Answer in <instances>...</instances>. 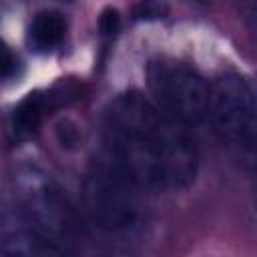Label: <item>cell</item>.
Listing matches in <instances>:
<instances>
[{
	"label": "cell",
	"instance_id": "obj_1",
	"mask_svg": "<svg viewBox=\"0 0 257 257\" xmlns=\"http://www.w3.org/2000/svg\"><path fill=\"white\" fill-rule=\"evenodd\" d=\"M110 161L141 189H185L199 169L187 124L161 112L143 94H120L106 112Z\"/></svg>",
	"mask_w": 257,
	"mask_h": 257
},
{
	"label": "cell",
	"instance_id": "obj_2",
	"mask_svg": "<svg viewBox=\"0 0 257 257\" xmlns=\"http://www.w3.org/2000/svg\"><path fill=\"white\" fill-rule=\"evenodd\" d=\"M16 213L60 253L70 251L80 237L78 217L60 185L38 169H24L16 179Z\"/></svg>",
	"mask_w": 257,
	"mask_h": 257
},
{
	"label": "cell",
	"instance_id": "obj_3",
	"mask_svg": "<svg viewBox=\"0 0 257 257\" xmlns=\"http://www.w3.org/2000/svg\"><path fill=\"white\" fill-rule=\"evenodd\" d=\"M88 221L108 235H128L143 221L141 189L110 161L94 165L82 185Z\"/></svg>",
	"mask_w": 257,
	"mask_h": 257
},
{
	"label": "cell",
	"instance_id": "obj_4",
	"mask_svg": "<svg viewBox=\"0 0 257 257\" xmlns=\"http://www.w3.org/2000/svg\"><path fill=\"white\" fill-rule=\"evenodd\" d=\"M149 86L161 110L183 124L199 122L207 116L209 86L201 74L179 62H153L149 66Z\"/></svg>",
	"mask_w": 257,
	"mask_h": 257
},
{
	"label": "cell",
	"instance_id": "obj_5",
	"mask_svg": "<svg viewBox=\"0 0 257 257\" xmlns=\"http://www.w3.org/2000/svg\"><path fill=\"white\" fill-rule=\"evenodd\" d=\"M207 114L223 141L249 149L253 147L257 108L253 88L245 78L237 74L219 78L213 88H209Z\"/></svg>",
	"mask_w": 257,
	"mask_h": 257
},
{
	"label": "cell",
	"instance_id": "obj_6",
	"mask_svg": "<svg viewBox=\"0 0 257 257\" xmlns=\"http://www.w3.org/2000/svg\"><path fill=\"white\" fill-rule=\"evenodd\" d=\"M46 108V98L40 96L38 92H30L28 96H24L18 106L12 112V133L16 139H30L32 135H36L42 114Z\"/></svg>",
	"mask_w": 257,
	"mask_h": 257
},
{
	"label": "cell",
	"instance_id": "obj_7",
	"mask_svg": "<svg viewBox=\"0 0 257 257\" xmlns=\"http://www.w3.org/2000/svg\"><path fill=\"white\" fill-rule=\"evenodd\" d=\"M64 36V20L58 12L42 10L34 16L30 26V42L38 50H50L60 44Z\"/></svg>",
	"mask_w": 257,
	"mask_h": 257
},
{
	"label": "cell",
	"instance_id": "obj_8",
	"mask_svg": "<svg viewBox=\"0 0 257 257\" xmlns=\"http://www.w3.org/2000/svg\"><path fill=\"white\" fill-rule=\"evenodd\" d=\"M16 70V58L12 54V50L0 40V78L10 76Z\"/></svg>",
	"mask_w": 257,
	"mask_h": 257
},
{
	"label": "cell",
	"instance_id": "obj_9",
	"mask_svg": "<svg viewBox=\"0 0 257 257\" xmlns=\"http://www.w3.org/2000/svg\"><path fill=\"white\" fill-rule=\"evenodd\" d=\"M116 26H118V14L114 10H106L100 16V28H102V32H114Z\"/></svg>",
	"mask_w": 257,
	"mask_h": 257
},
{
	"label": "cell",
	"instance_id": "obj_10",
	"mask_svg": "<svg viewBox=\"0 0 257 257\" xmlns=\"http://www.w3.org/2000/svg\"><path fill=\"white\" fill-rule=\"evenodd\" d=\"M64 2H70V0H64Z\"/></svg>",
	"mask_w": 257,
	"mask_h": 257
}]
</instances>
